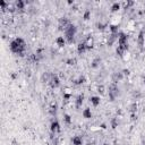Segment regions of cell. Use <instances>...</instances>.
I'll list each match as a JSON object with an SVG mask.
<instances>
[{
	"label": "cell",
	"mask_w": 145,
	"mask_h": 145,
	"mask_svg": "<svg viewBox=\"0 0 145 145\" xmlns=\"http://www.w3.org/2000/svg\"><path fill=\"white\" fill-rule=\"evenodd\" d=\"M76 31H77L76 26L74 24H72V23H70V24L67 26V28L65 30V39L67 40L68 43H72V42H74V36L76 34Z\"/></svg>",
	"instance_id": "1"
},
{
	"label": "cell",
	"mask_w": 145,
	"mask_h": 145,
	"mask_svg": "<svg viewBox=\"0 0 145 145\" xmlns=\"http://www.w3.org/2000/svg\"><path fill=\"white\" fill-rule=\"evenodd\" d=\"M9 47H10L12 52L17 53V54H19L20 57H24V52H25V49H26V47H24V45H20L16 40L12 41Z\"/></svg>",
	"instance_id": "2"
},
{
	"label": "cell",
	"mask_w": 145,
	"mask_h": 145,
	"mask_svg": "<svg viewBox=\"0 0 145 145\" xmlns=\"http://www.w3.org/2000/svg\"><path fill=\"white\" fill-rule=\"evenodd\" d=\"M118 95V87H117V84H110L109 86V97H110V101H115L116 97Z\"/></svg>",
	"instance_id": "3"
},
{
	"label": "cell",
	"mask_w": 145,
	"mask_h": 145,
	"mask_svg": "<svg viewBox=\"0 0 145 145\" xmlns=\"http://www.w3.org/2000/svg\"><path fill=\"white\" fill-rule=\"evenodd\" d=\"M49 83H50L52 89H57L60 85V79H59V77L57 76V75H51V78H50V82Z\"/></svg>",
	"instance_id": "4"
},
{
	"label": "cell",
	"mask_w": 145,
	"mask_h": 145,
	"mask_svg": "<svg viewBox=\"0 0 145 145\" xmlns=\"http://www.w3.org/2000/svg\"><path fill=\"white\" fill-rule=\"evenodd\" d=\"M69 24H70V22H69L68 18L67 17H62V18L59 19V30L60 31H65Z\"/></svg>",
	"instance_id": "5"
},
{
	"label": "cell",
	"mask_w": 145,
	"mask_h": 145,
	"mask_svg": "<svg viewBox=\"0 0 145 145\" xmlns=\"http://www.w3.org/2000/svg\"><path fill=\"white\" fill-rule=\"evenodd\" d=\"M118 44L124 47L125 44H127V35L124 34V33H119V36H118Z\"/></svg>",
	"instance_id": "6"
},
{
	"label": "cell",
	"mask_w": 145,
	"mask_h": 145,
	"mask_svg": "<svg viewBox=\"0 0 145 145\" xmlns=\"http://www.w3.org/2000/svg\"><path fill=\"white\" fill-rule=\"evenodd\" d=\"M51 132H52V134H57L60 132V125L57 120L52 121V124H51Z\"/></svg>",
	"instance_id": "7"
},
{
	"label": "cell",
	"mask_w": 145,
	"mask_h": 145,
	"mask_svg": "<svg viewBox=\"0 0 145 145\" xmlns=\"http://www.w3.org/2000/svg\"><path fill=\"white\" fill-rule=\"evenodd\" d=\"M137 43H138V47H139V48H143V45H144V31H141V32H139Z\"/></svg>",
	"instance_id": "8"
},
{
	"label": "cell",
	"mask_w": 145,
	"mask_h": 145,
	"mask_svg": "<svg viewBox=\"0 0 145 145\" xmlns=\"http://www.w3.org/2000/svg\"><path fill=\"white\" fill-rule=\"evenodd\" d=\"M86 50H87V44H86L85 42H83V43H81V44H78L77 51H78V53H79V54L84 53L85 51H86Z\"/></svg>",
	"instance_id": "9"
},
{
	"label": "cell",
	"mask_w": 145,
	"mask_h": 145,
	"mask_svg": "<svg viewBox=\"0 0 145 145\" xmlns=\"http://www.w3.org/2000/svg\"><path fill=\"white\" fill-rule=\"evenodd\" d=\"M121 79H122V74H121V72H116V74H113L112 82L115 84H117L118 81H121Z\"/></svg>",
	"instance_id": "10"
},
{
	"label": "cell",
	"mask_w": 145,
	"mask_h": 145,
	"mask_svg": "<svg viewBox=\"0 0 145 145\" xmlns=\"http://www.w3.org/2000/svg\"><path fill=\"white\" fill-rule=\"evenodd\" d=\"M15 7L16 9H19V10H23L25 7V2L23 0H17L16 2H15Z\"/></svg>",
	"instance_id": "11"
},
{
	"label": "cell",
	"mask_w": 145,
	"mask_h": 145,
	"mask_svg": "<svg viewBox=\"0 0 145 145\" xmlns=\"http://www.w3.org/2000/svg\"><path fill=\"white\" fill-rule=\"evenodd\" d=\"M90 100H91V103H92L94 107H97V105L100 104V97H92Z\"/></svg>",
	"instance_id": "12"
},
{
	"label": "cell",
	"mask_w": 145,
	"mask_h": 145,
	"mask_svg": "<svg viewBox=\"0 0 145 145\" xmlns=\"http://www.w3.org/2000/svg\"><path fill=\"white\" fill-rule=\"evenodd\" d=\"M50 78H51V74H49V72H44L42 77H41V81L45 83V82H50Z\"/></svg>",
	"instance_id": "13"
},
{
	"label": "cell",
	"mask_w": 145,
	"mask_h": 145,
	"mask_svg": "<svg viewBox=\"0 0 145 145\" xmlns=\"http://www.w3.org/2000/svg\"><path fill=\"white\" fill-rule=\"evenodd\" d=\"M56 42L59 47H64L65 43H66V40H65V37H62V36H59V37H57Z\"/></svg>",
	"instance_id": "14"
},
{
	"label": "cell",
	"mask_w": 145,
	"mask_h": 145,
	"mask_svg": "<svg viewBox=\"0 0 145 145\" xmlns=\"http://www.w3.org/2000/svg\"><path fill=\"white\" fill-rule=\"evenodd\" d=\"M72 144L74 145H82L83 144V141H82V138L79 136H75L72 138Z\"/></svg>",
	"instance_id": "15"
},
{
	"label": "cell",
	"mask_w": 145,
	"mask_h": 145,
	"mask_svg": "<svg viewBox=\"0 0 145 145\" xmlns=\"http://www.w3.org/2000/svg\"><path fill=\"white\" fill-rule=\"evenodd\" d=\"M83 117L87 118V119H90V118L92 117V112H91V110H90V109H85L84 111H83Z\"/></svg>",
	"instance_id": "16"
},
{
	"label": "cell",
	"mask_w": 145,
	"mask_h": 145,
	"mask_svg": "<svg viewBox=\"0 0 145 145\" xmlns=\"http://www.w3.org/2000/svg\"><path fill=\"white\" fill-rule=\"evenodd\" d=\"M117 35H118V34H111L110 39L108 40V45H109V47H110V45H112V43L115 42V40H116V39L118 37Z\"/></svg>",
	"instance_id": "17"
},
{
	"label": "cell",
	"mask_w": 145,
	"mask_h": 145,
	"mask_svg": "<svg viewBox=\"0 0 145 145\" xmlns=\"http://www.w3.org/2000/svg\"><path fill=\"white\" fill-rule=\"evenodd\" d=\"M83 100H84V95H79V97H77V100H76V107L77 108H79V107L83 104Z\"/></svg>",
	"instance_id": "18"
},
{
	"label": "cell",
	"mask_w": 145,
	"mask_h": 145,
	"mask_svg": "<svg viewBox=\"0 0 145 145\" xmlns=\"http://www.w3.org/2000/svg\"><path fill=\"white\" fill-rule=\"evenodd\" d=\"M119 9H120V4H118V2H115L111 6V12H118Z\"/></svg>",
	"instance_id": "19"
},
{
	"label": "cell",
	"mask_w": 145,
	"mask_h": 145,
	"mask_svg": "<svg viewBox=\"0 0 145 145\" xmlns=\"http://www.w3.org/2000/svg\"><path fill=\"white\" fill-rule=\"evenodd\" d=\"M100 62H101V59H100V58H95V59L92 61V67H93V68H97Z\"/></svg>",
	"instance_id": "20"
},
{
	"label": "cell",
	"mask_w": 145,
	"mask_h": 145,
	"mask_svg": "<svg viewBox=\"0 0 145 145\" xmlns=\"http://www.w3.org/2000/svg\"><path fill=\"white\" fill-rule=\"evenodd\" d=\"M124 51H125V49H124V47H121V45H118L117 50H116V52H117L118 56H122V53H124Z\"/></svg>",
	"instance_id": "21"
},
{
	"label": "cell",
	"mask_w": 145,
	"mask_h": 145,
	"mask_svg": "<svg viewBox=\"0 0 145 145\" xmlns=\"http://www.w3.org/2000/svg\"><path fill=\"white\" fill-rule=\"evenodd\" d=\"M110 30H111L112 34H118V26L117 25H111V26H110Z\"/></svg>",
	"instance_id": "22"
},
{
	"label": "cell",
	"mask_w": 145,
	"mask_h": 145,
	"mask_svg": "<svg viewBox=\"0 0 145 145\" xmlns=\"http://www.w3.org/2000/svg\"><path fill=\"white\" fill-rule=\"evenodd\" d=\"M64 118H65L66 124H68V125H70V124H72V118H70V116H69V115H65Z\"/></svg>",
	"instance_id": "23"
},
{
	"label": "cell",
	"mask_w": 145,
	"mask_h": 145,
	"mask_svg": "<svg viewBox=\"0 0 145 145\" xmlns=\"http://www.w3.org/2000/svg\"><path fill=\"white\" fill-rule=\"evenodd\" d=\"M117 126H118V121H117V119H116V118H113L112 120H111V127H112V128L115 129V128H117Z\"/></svg>",
	"instance_id": "24"
},
{
	"label": "cell",
	"mask_w": 145,
	"mask_h": 145,
	"mask_svg": "<svg viewBox=\"0 0 145 145\" xmlns=\"http://www.w3.org/2000/svg\"><path fill=\"white\" fill-rule=\"evenodd\" d=\"M90 16H91V12H90L89 9H87V10L84 12V19H85V20L90 19Z\"/></svg>",
	"instance_id": "25"
},
{
	"label": "cell",
	"mask_w": 145,
	"mask_h": 145,
	"mask_svg": "<svg viewBox=\"0 0 145 145\" xmlns=\"http://www.w3.org/2000/svg\"><path fill=\"white\" fill-rule=\"evenodd\" d=\"M6 6H7V2H6V1H4V0H0V7H1V9H2V10H5Z\"/></svg>",
	"instance_id": "26"
},
{
	"label": "cell",
	"mask_w": 145,
	"mask_h": 145,
	"mask_svg": "<svg viewBox=\"0 0 145 145\" xmlns=\"http://www.w3.org/2000/svg\"><path fill=\"white\" fill-rule=\"evenodd\" d=\"M105 26H107V25L102 24V23H99V24H97V28H99V30H101V31H103V30L105 28Z\"/></svg>",
	"instance_id": "27"
},
{
	"label": "cell",
	"mask_w": 145,
	"mask_h": 145,
	"mask_svg": "<svg viewBox=\"0 0 145 145\" xmlns=\"http://www.w3.org/2000/svg\"><path fill=\"white\" fill-rule=\"evenodd\" d=\"M84 81H85L84 77H81L78 81H75V84H82V83H84Z\"/></svg>",
	"instance_id": "28"
},
{
	"label": "cell",
	"mask_w": 145,
	"mask_h": 145,
	"mask_svg": "<svg viewBox=\"0 0 145 145\" xmlns=\"http://www.w3.org/2000/svg\"><path fill=\"white\" fill-rule=\"evenodd\" d=\"M75 62H76V59H68L67 60V64L68 65H75Z\"/></svg>",
	"instance_id": "29"
},
{
	"label": "cell",
	"mask_w": 145,
	"mask_h": 145,
	"mask_svg": "<svg viewBox=\"0 0 145 145\" xmlns=\"http://www.w3.org/2000/svg\"><path fill=\"white\" fill-rule=\"evenodd\" d=\"M136 109H137V104H136V103H134V104L130 107V111H132V112H135V110H136Z\"/></svg>",
	"instance_id": "30"
},
{
	"label": "cell",
	"mask_w": 145,
	"mask_h": 145,
	"mask_svg": "<svg viewBox=\"0 0 145 145\" xmlns=\"http://www.w3.org/2000/svg\"><path fill=\"white\" fill-rule=\"evenodd\" d=\"M133 4H134L133 1H128V2L126 4V6H125V9H128L130 6H133Z\"/></svg>",
	"instance_id": "31"
},
{
	"label": "cell",
	"mask_w": 145,
	"mask_h": 145,
	"mask_svg": "<svg viewBox=\"0 0 145 145\" xmlns=\"http://www.w3.org/2000/svg\"><path fill=\"white\" fill-rule=\"evenodd\" d=\"M99 92H100L101 94H103V93H104V89H103V86H99Z\"/></svg>",
	"instance_id": "32"
},
{
	"label": "cell",
	"mask_w": 145,
	"mask_h": 145,
	"mask_svg": "<svg viewBox=\"0 0 145 145\" xmlns=\"http://www.w3.org/2000/svg\"><path fill=\"white\" fill-rule=\"evenodd\" d=\"M124 74H125V75H129V70L128 69H125V70H124Z\"/></svg>",
	"instance_id": "33"
},
{
	"label": "cell",
	"mask_w": 145,
	"mask_h": 145,
	"mask_svg": "<svg viewBox=\"0 0 145 145\" xmlns=\"http://www.w3.org/2000/svg\"><path fill=\"white\" fill-rule=\"evenodd\" d=\"M69 97H70L69 94H65V99H69Z\"/></svg>",
	"instance_id": "34"
},
{
	"label": "cell",
	"mask_w": 145,
	"mask_h": 145,
	"mask_svg": "<svg viewBox=\"0 0 145 145\" xmlns=\"http://www.w3.org/2000/svg\"><path fill=\"white\" fill-rule=\"evenodd\" d=\"M144 85H145V78H144Z\"/></svg>",
	"instance_id": "35"
},
{
	"label": "cell",
	"mask_w": 145,
	"mask_h": 145,
	"mask_svg": "<svg viewBox=\"0 0 145 145\" xmlns=\"http://www.w3.org/2000/svg\"><path fill=\"white\" fill-rule=\"evenodd\" d=\"M103 145H107V144H103Z\"/></svg>",
	"instance_id": "36"
},
{
	"label": "cell",
	"mask_w": 145,
	"mask_h": 145,
	"mask_svg": "<svg viewBox=\"0 0 145 145\" xmlns=\"http://www.w3.org/2000/svg\"><path fill=\"white\" fill-rule=\"evenodd\" d=\"M143 145H145V144H143Z\"/></svg>",
	"instance_id": "37"
}]
</instances>
